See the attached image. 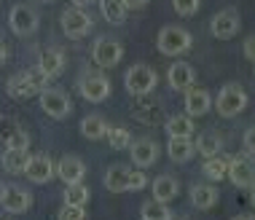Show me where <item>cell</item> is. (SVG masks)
<instances>
[{"label": "cell", "mask_w": 255, "mask_h": 220, "mask_svg": "<svg viewBox=\"0 0 255 220\" xmlns=\"http://www.w3.org/2000/svg\"><path fill=\"white\" fill-rule=\"evenodd\" d=\"M124 5H127V8H142V5L148 3V0H121Z\"/></svg>", "instance_id": "obj_39"}, {"label": "cell", "mask_w": 255, "mask_h": 220, "mask_svg": "<svg viewBox=\"0 0 255 220\" xmlns=\"http://www.w3.org/2000/svg\"><path fill=\"white\" fill-rule=\"evenodd\" d=\"M89 3H92V0H73L75 8H84V5H89Z\"/></svg>", "instance_id": "obj_41"}, {"label": "cell", "mask_w": 255, "mask_h": 220, "mask_svg": "<svg viewBox=\"0 0 255 220\" xmlns=\"http://www.w3.org/2000/svg\"><path fill=\"white\" fill-rule=\"evenodd\" d=\"M196 145L191 142V137H169V145H167V156L177 164H185L194 156Z\"/></svg>", "instance_id": "obj_21"}, {"label": "cell", "mask_w": 255, "mask_h": 220, "mask_svg": "<svg viewBox=\"0 0 255 220\" xmlns=\"http://www.w3.org/2000/svg\"><path fill=\"white\" fill-rule=\"evenodd\" d=\"M57 175L62 183H81L86 175V164L78 159V156H62V159L57 161Z\"/></svg>", "instance_id": "obj_16"}, {"label": "cell", "mask_w": 255, "mask_h": 220, "mask_svg": "<svg viewBox=\"0 0 255 220\" xmlns=\"http://www.w3.org/2000/svg\"><path fill=\"white\" fill-rule=\"evenodd\" d=\"M8 24L16 35H32L38 30V13L32 5L27 3H16L8 13Z\"/></svg>", "instance_id": "obj_7"}, {"label": "cell", "mask_w": 255, "mask_h": 220, "mask_svg": "<svg viewBox=\"0 0 255 220\" xmlns=\"http://www.w3.org/2000/svg\"><path fill=\"white\" fill-rule=\"evenodd\" d=\"M234 220H255V215H237Z\"/></svg>", "instance_id": "obj_42"}, {"label": "cell", "mask_w": 255, "mask_h": 220, "mask_svg": "<svg viewBox=\"0 0 255 220\" xmlns=\"http://www.w3.org/2000/svg\"><path fill=\"white\" fill-rule=\"evenodd\" d=\"M212 35L220 38V40H229L234 38L239 32V27H242V19H239V13L234 11V8H226V11H220L215 13V19H212Z\"/></svg>", "instance_id": "obj_12"}, {"label": "cell", "mask_w": 255, "mask_h": 220, "mask_svg": "<svg viewBox=\"0 0 255 220\" xmlns=\"http://www.w3.org/2000/svg\"><path fill=\"white\" fill-rule=\"evenodd\" d=\"M196 150L204 156V159H210V156H218L220 150H223V137H220L218 132H204V134H199Z\"/></svg>", "instance_id": "obj_25"}, {"label": "cell", "mask_w": 255, "mask_h": 220, "mask_svg": "<svg viewBox=\"0 0 255 220\" xmlns=\"http://www.w3.org/2000/svg\"><path fill=\"white\" fill-rule=\"evenodd\" d=\"M172 5H175V11L180 13V16H194L199 11V0H172Z\"/></svg>", "instance_id": "obj_32"}, {"label": "cell", "mask_w": 255, "mask_h": 220, "mask_svg": "<svg viewBox=\"0 0 255 220\" xmlns=\"http://www.w3.org/2000/svg\"><path fill=\"white\" fill-rule=\"evenodd\" d=\"M5 59H8V49H5V43L0 40V65H3Z\"/></svg>", "instance_id": "obj_40"}, {"label": "cell", "mask_w": 255, "mask_h": 220, "mask_svg": "<svg viewBox=\"0 0 255 220\" xmlns=\"http://www.w3.org/2000/svg\"><path fill=\"white\" fill-rule=\"evenodd\" d=\"M245 148H247V153L255 156V126H250L245 132Z\"/></svg>", "instance_id": "obj_38"}, {"label": "cell", "mask_w": 255, "mask_h": 220, "mask_svg": "<svg viewBox=\"0 0 255 220\" xmlns=\"http://www.w3.org/2000/svg\"><path fill=\"white\" fill-rule=\"evenodd\" d=\"M129 167H121V164H116V167L108 169L105 175V188L110 194H124V191H129Z\"/></svg>", "instance_id": "obj_23"}, {"label": "cell", "mask_w": 255, "mask_h": 220, "mask_svg": "<svg viewBox=\"0 0 255 220\" xmlns=\"http://www.w3.org/2000/svg\"><path fill=\"white\" fill-rule=\"evenodd\" d=\"M0 204H3V210L11 212V215H22V212L30 210L32 196H30V191L19 188V185H5V194L0 199Z\"/></svg>", "instance_id": "obj_13"}, {"label": "cell", "mask_w": 255, "mask_h": 220, "mask_svg": "<svg viewBox=\"0 0 255 220\" xmlns=\"http://www.w3.org/2000/svg\"><path fill=\"white\" fill-rule=\"evenodd\" d=\"M59 220H86V210L75 207V204H65L59 210Z\"/></svg>", "instance_id": "obj_34"}, {"label": "cell", "mask_w": 255, "mask_h": 220, "mask_svg": "<svg viewBox=\"0 0 255 220\" xmlns=\"http://www.w3.org/2000/svg\"><path fill=\"white\" fill-rule=\"evenodd\" d=\"M142 220H169V210H167V204H161V202H145L142 204Z\"/></svg>", "instance_id": "obj_31"}, {"label": "cell", "mask_w": 255, "mask_h": 220, "mask_svg": "<svg viewBox=\"0 0 255 220\" xmlns=\"http://www.w3.org/2000/svg\"><path fill=\"white\" fill-rule=\"evenodd\" d=\"M19 129H22V126H19L16 121L8 118V115H3V118H0V140H3V142H5V140H11V137L16 134Z\"/></svg>", "instance_id": "obj_33"}, {"label": "cell", "mask_w": 255, "mask_h": 220, "mask_svg": "<svg viewBox=\"0 0 255 220\" xmlns=\"http://www.w3.org/2000/svg\"><path fill=\"white\" fill-rule=\"evenodd\" d=\"M150 188H153V199H156V202H161V204L177 199V194H180V185H177V180L172 175H158Z\"/></svg>", "instance_id": "obj_20"}, {"label": "cell", "mask_w": 255, "mask_h": 220, "mask_svg": "<svg viewBox=\"0 0 255 220\" xmlns=\"http://www.w3.org/2000/svg\"><path fill=\"white\" fill-rule=\"evenodd\" d=\"M124 57V46L116 38H100L92 49V59L100 67H116Z\"/></svg>", "instance_id": "obj_9"}, {"label": "cell", "mask_w": 255, "mask_h": 220, "mask_svg": "<svg viewBox=\"0 0 255 220\" xmlns=\"http://www.w3.org/2000/svg\"><path fill=\"white\" fill-rule=\"evenodd\" d=\"M100 8H102V16H105L110 24H124L127 22L129 8L121 3V0H100Z\"/></svg>", "instance_id": "obj_27"}, {"label": "cell", "mask_w": 255, "mask_h": 220, "mask_svg": "<svg viewBox=\"0 0 255 220\" xmlns=\"http://www.w3.org/2000/svg\"><path fill=\"white\" fill-rule=\"evenodd\" d=\"M124 84H127V92L134 94V97H145V94H150L158 84V75L153 67L148 65H132L127 70V75H124Z\"/></svg>", "instance_id": "obj_3"}, {"label": "cell", "mask_w": 255, "mask_h": 220, "mask_svg": "<svg viewBox=\"0 0 255 220\" xmlns=\"http://www.w3.org/2000/svg\"><path fill=\"white\" fill-rule=\"evenodd\" d=\"M229 164H231V156L226 153H218V156H210V159H204L202 164V172L204 177H210V180H223L226 175H229Z\"/></svg>", "instance_id": "obj_22"}, {"label": "cell", "mask_w": 255, "mask_h": 220, "mask_svg": "<svg viewBox=\"0 0 255 220\" xmlns=\"http://www.w3.org/2000/svg\"><path fill=\"white\" fill-rule=\"evenodd\" d=\"M59 24H62V30H65V35L67 38H84L86 32H92V16H89L86 11H81V8H65V13H62V19H59Z\"/></svg>", "instance_id": "obj_6"}, {"label": "cell", "mask_w": 255, "mask_h": 220, "mask_svg": "<svg viewBox=\"0 0 255 220\" xmlns=\"http://www.w3.org/2000/svg\"><path fill=\"white\" fill-rule=\"evenodd\" d=\"M5 148H13V150H27V148H30V137H27V132H22V129H19V132L13 134L11 140H5Z\"/></svg>", "instance_id": "obj_35"}, {"label": "cell", "mask_w": 255, "mask_h": 220, "mask_svg": "<svg viewBox=\"0 0 255 220\" xmlns=\"http://www.w3.org/2000/svg\"><path fill=\"white\" fill-rule=\"evenodd\" d=\"M0 220H8V218H0Z\"/></svg>", "instance_id": "obj_47"}, {"label": "cell", "mask_w": 255, "mask_h": 220, "mask_svg": "<svg viewBox=\"0 0 255 220\" xmlns=\"http://www.w3.org/2000/svg\"><path fill=\"white\" fill-rule=\"evenodd\" d=\"M40 3H54V0H40Z\"/></svg>", "instance_id": "obj_45"}, {"label": "cell", "mask_w": 255, "mask_h": 220, "mask_svg": "<svg viewBox=\"0 0 255 220\" xmlns=\"http://www.w3.org/2000/svg\"><path fill=\"white\" fill-rule=\"evenodd\" d=\"M105 137H108V145L113 150H124V148H129V142H132L129 129H124V126H108Z\"/></svg>", "instance_id": "obj_30"}, {"label": "cell", "mask_w": 255, "mask_h": 220, "mask_svg": "<svg viewBox=\"0 0 255 220\" xmlns=\"http://www.w3.org/2000/svg\"><path fill=\"white\" fill-rule=\"evenodd\" d=\"M229 180L237 185V188H250L255 185V156L247 153V156H237L231 159L229 164Z\"/></svg>", "instance_id": "obj_5"}, {"label": "cell", "mask_w": 255, "mask_h": 220, "mask_svg": "<svg viewBox=\"0 0 255 220\" xmlns=\"http://www.w3.org/2000/svg\"><path fill=\"white\" fill-rule=\"evenodd\" d=\"M183 105H185V115H191V118H199V115H204L207 110H210L212 97H210V92H207V89L191 86L188 92H185Z\"/></svg>", "instance_id": "obj_14"}, {"label": "cell", "mask_w": 255, "mask_h": 220, "mask_svg": "<svg viewBox=\"0 0 255 220\" xmlns=\"http://www.w3.org/2000/svg\"><path fill=\"white\" fill-rule=\"evenodd\" d=\"M215 108H218V113L223 115V118H234V115H239L247 108V92L239 84H226L218 92Z\"/></svg>", "instance_id": "obj_4"}, {"label": "cell", "mask_w": 255, "mask_h": 220, "mask_svg": "<svg viewBox=\"0 0 255 220\" xmlns=\"http://www.w3.org/2000/svg\"><path fill=\"white\" fill-rule=\"evenodd\" d=\"M218 199H220L218 188L210 183H199L191 188V204H194L196 210H212L218 204Z\"/></svg>", "instance_id": "obj_19"}, {"label": "cell", "mask_w": 255, "mask_h": 220, "mask_svg": "<svg viewBox=\"0 0 255 220\" xmlns=\"http://www.w3.org/2000/svg\"><path fill=\"white\" fill-rule=\"evenodd\" d=\"M27 159H30V153H27V150L5 148V153H3V169L8 172V175H22L24 167H27Z\"/></svg>", "instance_id": "obj_24"}, {"label": "cell", "mask_w": 255, "mask_h": 220, "mask_svg": "<svg viewBox=\"0 0 255 220\" xmlns=\"http://www.w3.org/2000/svg\"><path fill=\"white\" fill-rule=\"evenodd\" d=\"M148 185V177L142 169H132L129 172V191H142Z\"/></svg>", "instance_id": "obj_36"}, {"label": "cell", "mask_w": 255, "mask_h": 220, "mask_svg": "<svg viewBox=\"0 0 255 220\" xmlns=\"http://www.w3.org/2000/svg\"><path fill=\"white\" fill-rule=\"evenodd\" d=\"M167 78H169V86L175 89V92H188L196 81V70L188 62H175L167 70Z\"/></svg>", "instance_id": "obj_15"}, {"label": "cell", "mask_w": 255, "mask_h": 220, "mask_svg": "<svg viewBox=\"0 0 255 220\" xmlns=\"http://www.w3.org/2000/svg\"><path fill=\"white\" fill-rule=\"evenodd\" d=\"M164 129L169 137H191L194 134V118L191 115H172L164 123Z\"/></svg>", "instance_id": "obj_26"}, {"label": "cell", "mask_w": 255, "mask_h": 220, "mask_svg": "<svg viewBox=\"0 0 255 220\" xmlns=\"http://www.w3.org/2000/svg\"><path fill=\"white\" fill-rule=\"evenodd\" d=\"M158 145L153 140H137L132 142V161L137 164L140 169H145V167H153V164L158 161Z\"/></svg>", "instance_id": "obj_17"}, {"label": "cell", "mask_w": 255, "mask_h": 220, "mask_svg": "<svg viewBox=\"0 0 255 220\" xmlns=\"http://www.w3.org/2000/svg\"><path fill=\"white\" fill-rule=\"evenodd\" d=\"M169 220H183V218H169Z\"/></svg>", "instance_id": "obj_46"}, {"label": "cell", "mask_w": 255, "mask_h": 220, "mask_svg": "<svg viewBox=\"0 0 255 220\" xmlns=\"http://www.w3.org/2000/svg\"><path fill=\"white\" fill-rule=\"evenodd\" d=\"M92 199V191L84 183H70L65 188V204H75V207H86V202Z\"/></svg>", "instance_id": "obj_29"}, {"label": "cell", "mask_w": 255, "mask_h": 220, "mask_svg": "<svg viewBox=\"0 0 255 220\" xmlns=\"http://www.w3.org/2000/svg\"><path fill=\"white\" fill-rule=\"evenodd\" d=\"M250 188H253L250 191V202H253V207H255V185H250Z\"/></svg>", "instance_id": "obj_43"}, {"label": "cell", "mask_w": 255, "mask_h": 220, "mask_svg": "<svg viewBox=\"0 0 255 220\" xmlns=\"http://www.w3.org/2000/svg\"><path fill=\"white\" fill-rule=\"evenodd\" d=\"M62 67H65V54H62L59 49H43L38 57V70L46 75V78H57V75L62 73Z\"/></svg>", "instance_id": "obj_18"}, {"label": "cell", "mask_w": 255, "mask_h": 220, "mask_svg": "<svg viewBox=\"0 0 255 220\" xmlns=\"http://www.w3.org/2000/svg\"><path fill=\"white\" fill-rule=\"evenodd\" d=\"M242 54H245V57H247V59H250L253 65H255V35L245 40V46H242Z\"/></svg>", "instance_id": "obj_37"}, {"label": "cell", "mask_w": 255, "mask_h": 220, "mask_svg": "<svg viewBox=\"0 0 255 220\" xmlns=\"http://www.w3.org/2000/svg\"><path fill=\"white\" fill-rule=\"evenodd\" d=\"M40 108L51 118H65V115H70L73 102L67 97V92H62V89H43L40 92Z\"/></svg>", "instance_id": "obj_8"}, {"label": "cell", "mask_w": 255, "mask_h": 220, "mask_svg": "<svg viewBox=\"0 0 255 220\" xmlns=\"http://www.w3.org/2000/svg\"><path fill=\"white\" fill-rule=\"evenodd\" d=\"M156 46L161 54L167 57H180L191 49V32L180 24H167L158 30V38H156Z\"/></svg>", "instance_id": "obj_2"}, {"label": "cell", "mask_w": 255, "mask_h": 220, "mask_svg": "<svg viewBox=\"0 0 255 220\" xmlns=\"http://www.w3.org/2000/svg\"><path fill=\"white\" fill-rule=\"evenodd\" d=\"M46 81L49 78L35 67V70H24V73L11 75L8 84H5V92H8V97H13V100H27V97H32V94L43 92Z\"/></svg>", "instance_id": "obj_1"}, {"label": "cell", "mask_w": 255, "mask_h": 220, "mask_svg": "<svg viewBox=\"0 0 255 220\" xmlns=\"http://www.w3.org/2000/svg\"><path fill=\"white\" fill-rule=\"evenodd\" d=\"M78 92L81 97L89 100V102H102L110 97V81L105 75H97V73H86L78 84Z\"/></svg>", "instance_id": "obj_10"}, {"label": "cell", "mask_w": 255, "mask_h": 220, "mask_svg": "<svg viewBox=\"0 0 255 220\" xmlns=\"http://www.w3.org/2000/svg\"><path fill=\"white\" fill-rule=\"evenodd\" d=\"M108 132V123L102 115H86L84 121H81V134L86 137V140H102Z\"/></svg>", "instance_id": "obj_28"}, {"label": "cell", "mask_w": 255, "mask_h": 220, "mask_svg": "<svg viewBox=\"0 0 255 220\" xmlns=\"http://www.w3.org/2000/svg\"><path fill=\"white\" fill-rule=\"evenodd\" d=\"M3 194H5V183H0V199H3Z\"/></svg>", "instance_id": "obj_44"}, {"label": "cell", "mask_w": 255, "mask_h": 220, "mask_svg": "<svg viewBox=\"0 0 255 220\" xmlns=\"http://www.w3.org/2000/svg\"><path fill=\"white\" fill-rule=\"evenodd\" d=\"M24 175L30 177L32 183H49L54 175H57V164H54L46 153H35L27 159Z\"/></svg>", "instance_id": "obj_11"}]
</instances>
